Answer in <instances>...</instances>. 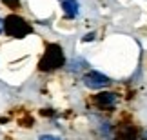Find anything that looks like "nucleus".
I'll list each match as a JSON object with an SVG mask.
<instances>
[{
	"mask_svg": "<svg viewBox=\"0 0 147 140\" xmlns=\"http://www.w3.org/2000/svg\"><path fill=\"white\" fill-rule=\"evenodd\" d=\"M82 82L84 86L89 87V89H104L111 84V78L105 76L104 73H98V71H89L82 76Z\"/></svg>",
	"mask_w": 147,
	"mask_h": 140,
	"instance_id": "7ed1b4c3",
	"label": "nucleus"
},
{
	"mask_svg": "<svg viewBox=\"0 0 147 140\" xmlns=\"http://www.w3.org/2000/svg\"><path fill=\"white\" fill-rule=\"evenodd\" d=\"M93 40H94V33H87V35L82 38V42H93Z\"/></svg>",
	"mask_w": 147,
	"mask_h": 140,
	"instance_id": "1a4fd4ad",
	"label": "nucleus"
},
{
	"mask_svg": "<svg viewBox=\"0 0 147 140\" xmlns=\"http://www.w3.org/2000/svg\"><path fill=\"white\" fill-rule=\"evenodd\" d=\"M136 137H138L136 127H133V126H122L120 131L116 133L115 140H136Z\"/></svg>",
	"mask_w": 147,
	"mask_h": 140,
	"instance_id": "423d86ee",
	"label": "nucleus"
},
{
	"mask_svg": "<svg viewBox=\"0 0 147 140\" xmlns=\"http://www.w3.org/2000/svg\"><path fill=\"white\" fill-rule=\"evenodd\" d=\"M62 9L67 18H75L80 13V4L78 0H62Z\"/></svg>",
	"mask_w": 147,
	"mask_h": 140,
	"instance_id": "39448f33",
	"label": "nucleus"
},
{
	"mask_svg": "<svg viewBox=\"0 0 147 140\" xmlns=\"http://www.w3.org/2000/svg\"><path fill=\"white\" fill-rule=\"evenodd\" d=\"M145 140H147V138H145Z\"/></svg>",
	"mask_w": 147,
	"mask_h": 140,
	"instance_id": "9b49d317",
	"label": "nucleus"
},
{
	"mask_svg": "<svg viewBox=\"0 0 147 140\" xmlns=\"http://www.w3.org/2000/svg\"><path fill=\"white\" fill-rule=\"evenodd\" d=\"M4 31V18H0V33Z\"/></svg>",
	"mask_w": 147,
	"mask_h": 140,
	"instance_id": "9d476101",
	"label": "nucleus"
},
{
	"mask_svg": "<svg viewBox=\"0 0 147 140\" xmlns=\"http://www.w3.org/2000/svg\"><path fill=\"white\" fill-rule=\"evenodd\" d=\"M4 33L11 38H26L33 33V26L20 15H7L4 18Z\"/></svg>",
	"mask_w": 147,
	"mask_h": 140,
	"instance_id": "f03ea898",
	"label": "nucleus"
},
{
	"mask_svg": "<svg viewBox=\"0 0 147 140\" xmlns=\"http://www.w3.org/2000/svg\"><path fill=\"white\" fill-rule=\"evenodd\" d=\"M116 100H118V97L115 93L102 91V93H98V95L93 97V104L96 106V108H100V109H113L116 106Z\"/></svg>",
	"mask_w": 147,
	"mask_h": 140,
	"instance_id": "20e7f679",
	"label": "nucleus"
},
{
	"mask_svg": "<svg viewBox=\"0 0 147 140\" xmlns=\"http://www.w3.org/2000/svg\"><path fill=\"white\" fill-rule=\"evenodd\" d=\"M38 140H62L60 137H55V135H42Z\"/></svg>",
	"mask_w": 147,
	"mask_h": 140,
	"instance_id": "6e6552de",
	"label": "nucleus"
},
{
	"mask_svg": "<svg viewBox=\"0 0 147 140\" xmlns=\"http://www.w3.org/2000/svg\"><path fill=\"white\" fill-rule=\"evenodd\" d=\"M65 64V55L60 44H47L46 51H44L40 62H38V69L42 73H51L60 68H64Z\"/></svg>",
	"mask_w": 147,
	"mask_h": 140,
	"instance_id": "f257e3e1",
	"label": "nucleus"
},
{
	"mask_svg": "<svg viewBox=\"0 0 147 140\" xmlns=\"http://www.w3.org/2000/svg\"><path fill=\"white\" fill-rule=\"evenodd\" d=\"M0 2L9 9H18L20 7V0H0Z\"/></svg>",
	"mask_w": 147,
	"mask_h": 140,
	"instance_id": "0eeeda50",
	"label": "nucleus"
}]
</instances>
